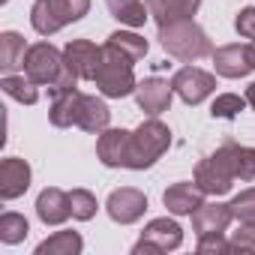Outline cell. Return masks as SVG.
Returning <instances> with one entry per match:
<instances>
[{
  "instance_id": "8",
  "label": "cell",
  "mask_w": 255,
  "mask_h": 255,
  "mask_svg": "<svg viewBox=\"0 0 255 255\" xmlns=\"http://www.w3.org/2000/svg\"><path fill=\"white\" fill-rule=\"evenodd\" d=\"M171 87H174V93L186 105H198V102H204L216 90V75L213 72H204L198 66H183V69L174 72Z\"/></svg>"
},
{
  "instance_id": "17",
  "label": "cell",
  "mask_w": 255,
  "mask_h": 255,
  "mask_svg": "<svg viewBox=\"0 0 255 255\" xmlns=\"http://www.w3.org/2000/svg\"><path fill=\"white\" fill-rule=\"evenodd\" d=\"M162 204L168 207V213L174 216H192L201 204H204V192L195 183H171L162 192Z\"/></svg>"
},
{
  "instance_id": "35",
  "label": "cell",
  "mask_w": 255,
  "mask_h": 255,
  "mask_svg": "<svg viewBox=\"0 0 255 255\" xmlns=\"http://www.w3.org/2000/svg\"><path fill=\"white\" fill-rule=\"evenodd\" d=\"M249 48H252V60H255V39H252V42H249Z\"/></svg>"
},
{
  "instance_id": "20",
  "label": "cell",
  "mask_w": 255,
  "mask_h": 255,
  "mask_svg": "<svg viewBox=\"0 0 255 255\" xmlns=\"http://www.w3.org/2000/svg\"><path fill=\"white\" fill-rule=\"evenodd\" d=\"M108 120H111L108 105H105L99 96H87V93H84L81 117H78V129H84V132H90V135H99V132L108 129Z\"/></svg>"
},
{
  "instance_id": "13",
  "label": "cell",
  "mask_w": 255,
  "mask_h": 255,
  "mask_svg": "<svg viewBox=\"0 0 255 255\" xmlns=\"http://www.w3.org/2000/svg\"><path fill=\"white\" fill-rule=\"evenodd\" d=\"M231 222H234L231 204H219V201H204V204L192 213V228H195L198 237H216V234H225Z\"/></svg>"
},
{
  "instance_id": "12",
  "label": "cell",
  "mask_w": 255,
  "mask_h": 255,
  "mask_svg": "<svg viewBox=\"0 0 255 255\" xmlns=\"http://www.w3.org/2000/svg\"><path fill=\"white\" fill-rule=\"evenodd\" d=\"M171 96H174L171 81L156 78V75H153V78L138 81V87H135V102H138V108H141L147 117H159L162 111H168Z\"/></svg>"
},
{
  "instance_id": "34",
  "label": "cell",
  "mask_w": 255,
  "mask_h": 255,
  "mask_svg": "<svg viewBox=\"0 0 255 255\" xmlns=\"http://www.w3.org/2000/svg\"><path fill=\"white\" fill-rule=\"evenodd\" d=\"M246 102H249V108L255 111V81H252V84L246 87Z\"/></svg>"
},
{
  "instance_id": "21",
  "label": "cell",
  "mask_w": 255,
  "mask_h": 255,
  "mask_svg": "<svg viewBox=\"0 0 255 255\" xmlns=\"http://www.w3.org/2000/svg\"><path fill=\"white\" fill-rule=\"evenodd\" d=\"M24 54H27V45H24L21 33H15V30L0 33V69H3V75L24 66Z\"/></svg>"
},
{
  "instance_id": "33",
  "label": "cell",
  "mask_w": 255,
  "mask_h": 255,
  "mask_svg": "<svg viewBox=\"0 0 255 255\" xmlns=\"http://www.w3.org/2000/svg\"><path fill=\"white\" fill-rule=\"evenodd\" d=\"M198 252H231V243L225 240V234H216V237H198Z\"/></svg>"
},
{
  "instance_id": "16",
  "label": "cell",
  "mask_w": 255,
  "mask_h": 255,
  "mask_svg": "<svg viewBox=\"0 0 255 255\" xmlns=\"http://www.w3.org/2000/svg\"><path fill=\"white\" fill-rule=\"evenodd\" d=\"M36 216H39L45 225H63V222L72 216L69 192H63V189H57V186L42 189L39 198H36Z\"/></svg>"
},
{
  "instance_id": "4",
  "label": "cell",
  "mask_w": 255,
  "mask_h": 255,
  "mask_svg": "<svg viewBox=\"0 0 255 255\" xmlns=\"http://www.w3.org/2000/svg\"><path fill=\"white\" fill-rule=\"evenodd\" d=\"M132 66H135V63H132L129 57H123L120 51L102 45V63H99L96 78H93L96 87H99V93L108 96V99H123V96L135 93L138 81H135Z\"/></svg>"
},
{
  "instance_id": "11",
  "label": "cell",
  "mask_w": 255,
  "mask_h": 255,
  "mask_svg": "<svg viewBox=\"0 0 255 255\" xmlns=\"http://www.w3.org/2000/svg\"><path fill=\"white\" fill-rule=\"evenodd\" d=\"M213 69L222 78H246L255 69L249 45H222L213 51Z\"/></svg>"
},
{
  "instance_id": "5",
  "label": "cell",
  "mask_w": 255,
  "mask_h": 255,
  "mask_svg": "<svg viewBox=\"0 0 255 255\" xmlns=\"http://www.w3.org/2000/svg\"><path fill=\"white\" fill-rule=\"evenodd\" d=\"M90 12V0H36L30 9V24L39 36H51L66 24L81 21Z\"/></svg>"
},
{
  "instance_id": "6",
  "label": "cell",
  "mask_w": 255,
  "mask_h": 255,
  "mask_svg": "<svg viewBox=\"0 0 255 255\" xmlns=\"http://www.w3.org/2000/svg\"><path fill=\"white\" fill-rule=\"evenodd\" d=\"M234 168L228 162V156L222 153V147L210 156H204L198 165H195V186L204 192V195H225L231 192L234 186Z\"/></svg>"
},
{
  "instance_id": "23",
  "label": "cell",
  "mask_w": 255,
  "mask_h": 255,
  "mask_svg": "<svg viewBox=\"0 0 255 255\" xmlns=\"http://www.w3.org/2000/svg\"><path fill=\"white\" fill-rule=\"evenodd\" d=\"M105 6L126 27H144V21L150 18V9L141 0H105Z\"/></svg>"
},
{
  "instance_id": "1",
  "label": "cell",
  "mask_w": 255,
  "mask_h": 255,
  "mask_svg": "<svg viewBox=\"0 0 255 255\" xmlns=\"http://www.w3.org/2000/svg\"><path fill=\"white\" fill-rule=\"evenodd\" d=\"M21 69H24V75H27L33 84L48 87L51 99L60 96V93L75 90V81H78V75H75V72L69 69V63H66V54L57 51L51 42H36V45H30L27 54H24V66H21Z\"/></svg>"
},
{
  "instance_id": "24",
  "label": "cell",
  "mask_w": 255,
  "mask_h": 255,
  "mask_svg": "<svg viewBox=\"0 0 255 255\" xmlns=\"http://www.w3.org/2000/svg\"><path fill=\"white\" fill-rule=\"evenodd\" d=\"M84 249V240L78 231H54L36 246V255H78Z\"/></svg>"
},
{
  "instance_id": "25",
  "label": "cell",
  "mask_w": 255,
  "mask_h": 255,
  "mask_svg": "<svg viewBox=\"0 0 255 255\" xmlns=\"http://www.w3.org/2000/svg\"><path fill=\"white\" fill-rule=\"evenodd\" d=\"M108 48H114V51H120L123 57H129L132 63H138V60H144V54H147V39L144 36H138V33H132V30H117V33H111L108 36V42H105Z\"/></svg>"
},
{
  "instance_id": "7",
  "label": "cell",
  "mask_w": 255,
  "mask_h": 255,
  "mask_svg": "<svg viewBox=\"0 0 255 255\" xmlns=\"http://www.w3.org/2000/svg\"><path fill=\"white\" fill-rule=\"evenodd\" d=\"M183 243V228L168 219V216H159V219H150L147 228L141 231V240L132 246L135 255L141 252H168V249H177Z\"/></svg>"
},
{
  "instance_id": "10",
  "label": "cell",
  "mask_w": 255,
  "mask_h": 255,
  "mask_svg": "<svg viewBox=\"0 0 255 255\" xmlns=\"http://www.w3.org/2000/svg\"><path fill=\"white\" fill-rule=\"evenodd\" d=\"M63 54H66L69 69L78 75V81H93L96 78V69L102 63V48L99 45H93L90 39H72V42H66Z\"/></svg>"
},
{
  "instance_id": "9",
  "label": "cell",
  "mask_w": 255,
  "mask_h": 255,
  "mask_svg": "<svg viewBox=\"0 0 255 255\" xmlns=\"http://www.w3.org/2000/svg\"><path fill=\"white\" fill-rule=\"evenodd\" d=\"M105 210H108V216H111L117 225H132V222H138V219L144 216V210H147V195H144L141 189H135V186H120V189H114V192L108 195Z\"/></svg>"
},
{
  "instance_id": "15",
  "label": "cell",
  "mask_w": 255,
  "mask_h": 255,
  "mask_svg": "<svg viewBox=\"0 0 255 255\" xmlns=\"http://www.w3.org/2000/svg\"><path fill=\"white\" fill-rule=\"evenodd\" d=\"M129 135L126 129H105L96 138V156L108 168H126V156H129Z\"/></svg>"
},
{
  "instance_id": "29",
  "label": "cell",
  "mask_w": 255,
  "mask_h": 255,
  "mask_svg": "<svg viewBox=\"0 0 255 255\" xmlns=\"http://www.w3.org/2000/svg\"><path fill=\"white\" fill-rule=\"evenodd\" d=\"M69 204H72V219H78V222H87V219H93L96 216V195L93 192H87V189H72L69 192Z\"/></svg>"
},
{
  "instance_id": "18",
  "label": "cell",
  "mask_w": 255,
  "mask_h": 255,
  "mask_svg": "<svg viewBox=\"0 0 255 255\" xmlns=\"http://www.w3.org/2000/svg\"><path fill=\"white\" fill-rule=\"evenodd\" d=\"M81 102H84V93L75 87L69 93H60L51 99V108H48V120L57 129H69V126H78V117H81Z\"/></svg>"
},
{
  "instance_id": "30",
  "label": "cell",
  "mask_w": 255,
  "mask_h": 255,
  "mask_svg": "<svg viewBox=\"0 0 255 255\" xmlns=\"http://www.w3.org/2000/svg\"><path fill=\"white\" fill-rule=\"evenodd\" d=\"M231 213H234L237 222L255 225V186H249V189H243L240 195L231 198Z\"/></svg>"
},
{
  "instance_id": "14",
  "label": "cell",
  "mask_w": 255,
  "mask_h": 255,
  "mask_svg": "<svg viewBox=\"0 0 255 255\" xmlns=\"http://www.w3.org/2000/svg\"><path fill=\"white\" fill-rule=\"evenodd\" d=\"M30 189V165L18 156H6L0 162V198L15 201Z\"/></svg>"
},
{
  "instance_id": "31",
  "label": "cell",
  "mask_w": 255,
  "mask_h": 255,
  "mask_svg": "<svg viewBox=\"0 0 255 255\" xmlns=\"http://www.w3.org/2000/svg\"><path fill=\"white\" fill-rule=\"evenodd\" d=\"M231 252H255V225H243L231 234Z\"/></svg>"
},
{
  "instance_id": "36",
  "label": "cell",
  "mask_w": 255,
  "mask_h": 255,
  "mask_svg": "<svg viewBox=\"0 0 255 255\" xmlns=\"http://www.w3.org/2000/svg\"><path fill=\"white\" fill-rule=\"evenodd\" d=\"M0 3H6V0H0Z\"/></svg>"
},
{
  "instance_id": "22",
  "label": "cell",
  "mask_w": 255,
  "mask_h": 255,
  "mask_svg": "<svg viewBox=\"0 0 255 255\" xmlns=\"http://www.w3.org/2000/svg\"><path fill=\"white\" fill-rule=\"evenodd\" d=\"M222 153L228 156V162L234 168V177H240L246 183L255 180V147H246V144H237V141H225Z\"/></svg>"
},
{
  "instance_id": "27",
  "label": "cell",
  "mask_w": 255,
  "mask_h": 255,
  "mask_svg": "<svg viewBox=\"0 0 255 255\" xmlns=\"http://www.w3.org/2000/svg\"><path fill=\"white\" fill-rule=\"evenodd\" d=\"M27 231H30V225H27V219L21 213L6 210L3 216H0V240H3V243L15 246V243H21L27 237Z\"/></svg>"
},
{
  "instance_id": "26",
  "label": "cell",
  "mask_w": 255,
  "mask_h": 255,
  "mask_svg": "<svg viewBox=\"0 0 255 255\" xmlns=\"http://www.w3.org/2000/svg\"><path fill=\"white\" fill-rule=\"evenodd\" d=\"M0 87H3V93L9 96V99H15V102H21V105H33L36 99H39V84H33L27 75H3V81H0Z\"/></svg>"
},
{
  "instance_id": "19",
  "label": "cell",
  "mask_w": 255,
  "mask_h": 255,
  "mask_svg": "<svg viewBox=\"0 0 255 255\" xmlns=\"http://www.w3.org/2000/svg\"><path fill=\"white\" fill-rule=\"evenodd\" d=\"M147 9H150V18L162 27V24H171V21H186L198 12L201 0H144Z\"/></svg>"
},
{
  "instance_id": "28",
  "label": "cell",
  "mask_w": 255,
  "mask_h": 255,
  "mask_svg": "<svg viewBox=\"0 0 255 255\" xmlns=\"http://www.w3.org/2000/svg\"><path fill=\"white\" fill-rule=\"evenodd\" d=\"M246 105H249V102H246V96H237V93H222V96H216V99H213L210 114H213V117H219V120H231V117H237Z\"/></svg>"
},
{
  "instance_id": "3",
  "label": "cell",
  "mask_w": 255,
  "mask_h": 255,
  "mask_svg": "<svg viewBox=\"0 0 255 255\" xmlns=\"http://www.w3.org/2000/svg\"><path fill=\"white\" fill-rule=\"evenodd\" d=\"M171 147V129L159 117H147L138 129L129 135V156H126V168L144 171L156 165V159Z\"/></svg>"
},
{
  "instance_id": "32",
  "label": "cell",
  "mask_w": 255,
  "mask_h": 255,
  "mask_svg": "<svg viewBox=\"0 0 255 255\" xmlns=\"http://www.w3.org/2000/svg\"><path fill=\"white\" fill-rule=\"evenodd\" d=\"M234 30L243 39H255V6H243L234 18Z\"/></svg>"
},
{
  "instance_id": "2",
  "label": "cell",
  "mask_w": 255,
  "mask_h": 255,
  "mask_svg": "<svg viewBox=\"0 0 255 255\" xmlns=\"http://www.w3.org/2000/svg\"><path fill=\"white\" fill-rule=\"evenodd\" d=\"M159 45L165 54L183 60V63H195L201 57H213V42L210 36L195 24V18H186V21H171V24H162L159 27Z\"/></svg>"
}]
</instances>
